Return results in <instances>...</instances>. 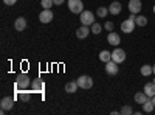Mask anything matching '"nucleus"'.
<instances>
[{"mask_svg":"<svg viewBox=\"0 0 155 115\" xmlns=\"http://www.w3.org/2000/svg\"><path fill=\"white\" fill-rule=\"evenodd\" d=\"M153 14H155V5H153Z\"/></svg>","mask_w":155,"mask_h":115,"instance_id":"obj_33","label":"nucleus"},{"mask_svg":"<svg viewBox=\"0 0 155 115\" xmlns=\"http://www.w3.org/2000/svg\"><path fill=\"white\" fill-rule=\"evenodd\" d=\"M54 14L51 12V9H44L41 14H39V20H41L42 23H50L51 20H53Z\"/></svg>","mask_w":155,"mask_h":115,"instance_id":"obj_9","label":"nucleus"},{"mask_svg":"<svg viewBox=\"0 0 155 115\" xmlns=\"http://www.w3.org/2000/svg\"><path fill=\"white\" fill-rule=\"evenodd\" d=\"M99 59L102 62H109V61H112V53L107 52V50H102V52L99 53Z\"/></svg>","mask_w":155,"mask_h":115,"instance_id":"obj_20","label":"nucleus"},{"mask_svg":"<svg viewBox=\"0 0 155 115\" xmlns=\"http://www.w3.org/2000/svg\"><path fill=\"white\" fill-rule=\"evenodd\" d=\"M31 78L27 73H19L16 76V89L17 90H23V89H28L31 86Z\"/></svg>","mask_w":155,"mask_h":115,"instance_id":"obj_1","label":"nucleus"},{"mask_svg":"<svg viewBox=\"0 0 155 115\" xmlns=\"http://www.w3.org/2000/svg\"><path fill=\"white\" fill-rule=\"evenodd\" d=\"M135 27H137V23H135V19H126V20H123L121 22V31L123 33H126V34H129V33H132L134 30H135Z\"/></svg>","mask_w":155,"mask_h":115,"instance_id":"obj_4","label":"nucleus"},{"mask_svg":"<svg viewBox=\"0 0 155 115\" xmlns=\"http://www.w3.org/2000/svg\"><path fill=\"white\" fill-rule=\"evenodd\" d=\"M31 87H33V92H37V93H42L44 90H45V84H44V81L42 79H34L33 83H31Z\"/></svg>","mask_w":155,"mask_h":115,"instance_id":"obj_12","label":"nucleus"},{"mask_svg":"<svg viewBox=\"0 0 155 115\" xmlns=\"http://www.w3.org/2000/svg\"><path fill=\"white\" fill-rule=\"evenodd\" d=\"M53 5H54L53 0H41V6L44 9H51V6H53Z\"/></svg>","mask_w":155,"mask_h":115,"instance_id":"obj_26","label":"nucleus"},{"mask_svg":"<svg viewBox=\"0 0 155 115\" xmlns=\"http://www.w3.org/2000/svg\"><path fill=\"white\" fill-rule=\"evenodd\" d=\"M0 106L5 110H11L14 107V96H3L2 101H0Z\"/></svg>","mask_w":155,"mask_h":115,"instance_id":"obj_8","label":"nucleus"},{"mask_svg":"<svg viewBox=\"0 0 155 115\" xmlns=\"http://www.w3.org/2000/svg\"><path fill=\"white\" fill-rule=\"evenodd\" d=\"M68 9L73 14H81L84 11V3L82 0H68Z\"/></svg>","mask_w":155,"mask_h":115,"instance_id":"obj_2","label":"nucleus"},{"mask_svg":"<svg viewBox=\"0 0 155 115\" xmlns=\"http://www.w3.org/2000/svg\"><path fill=\"white\" fill-rule=\"evenodd\" d=\"M78 87H79V84H78V81H70L65 84V92L67 93H74L78 90Z\"/></svg>","mask_w":155,"mask_h":115,"instance_id":"obj_18","label":"nucleus"},{"mask_svg":"<svg viewBox=\"0 0 155 115\" xmlns=\"http://www.w3.org/2000/svg\"><path fill=\"white\" fill-rule=\"evenodd\" d=\"M152 72H153V75H155V66H152Z\"/></svg>","mask_w":155,"mask_h":115,"instance_id":"obj_32","label":"nucleus"},{"mask_svg":"<svg viewBox=\"0 0 155 115\" xmlns=\"http://www.w3.org/2000/svg\"><path fill=\"white\" fill-rule=\"evenodd\" d=\"M112 61H115L116 64L124 62V61H126V52H124L123 48H118V47H116L113 52H112Z\"/></svg>","mask_w":155,"mask_h":115,"instance_id":"obj_6","label":"nucleus"},{"mask_svg":"<svg viewBox=\"0 0 155 115\" xmlns=\"http://www.w3.org/2000/svg\"><path fill=\"white\" fill-rule=\"evenodd\" d=\"M79 20H81L82 25H87V27H88V25H93L95 23V14L92 11H82Z\"/></svg>","mask_w":155,"mask_h":115,"instance_id":"obj_5","label":"nucleus"},{"mask_svg":"<svg viewBox=\"0 0 155 115\" xmlns=\"http://www.w3.org/2000/svg\"><path fill=\"white\" fill-rule=\"evenodd\" d=\"M120 113H121V115H132V113H134V109H132L130 106H129V104H126V106H123V107H121Z\"/></svg>","mask_w":155,"mask_h":115,"instance_id":"obj_25","label":"nucleus"},{"mask_svg":"<svg viewBox=\"0 0 155 115\" xmlns=\"http://www.w3.org/2000/svg\"><path fill=\"white\" fill-rule=\"evenodd\" d=\"M78 81V84H79V87L81 89H92L93 87V79H92V76H88V75H82V76H79V78L76 79Z\"/></svg>","mask_w":155,"mask_h":115,"instance_id":"obj_3","label":"nucleus"},{"mask_svg":"<svg viewBox=\"0 0 155 115\" xmlns=\"http://www.w3.org/2000/svg\"><path fill=\"white\" fill-rule=\"evenodd\" d=\"M140 72H141V75H143V76H149V75L153 73L152 72V66H149V64H144V66L140 69Z\"/></svg>","mask_w":155,"mask_h":115,"instance_id":"obj_23","label":"nucleus"},{"mask_svg":"<svg viewBox=\"0 0 155 115\" xmlns=\"http://www.w3.org/2000/svg\"><path fill=\"white\" fill-rule=\"evenodd\" d=\"M153 84H155V79H153Z\"/></svg>","mask_w":155,"mask_h":115,"instance_id":"obj_34","label":"nucleus"},{"mask_svg":"<svg viewBox=\"0 0 155 115\" xmlns=\"http://www.w3.org/2000/svg\"><path fill=\"white\" fill-rule=\"evenodd\" d=\"M53 2H54V5H58V6H59V5H62L64 2H65V0H53Z\"/></svg>","mask_w":155,"mask_h":115,"instance_id":"obj_30","label":"nucleus"},{"mask_svg":"<svg viewBox=\"0 0 155 115\" xmlns=\"http://www.w3.org/2000/svg\"><path fill=\"white\" fill-rule=\"evenodd\" d=\"M96 14H98V17H107V14H109V8H106V6H99V8L96 9Z\"/></svg>","mask_w":155,"mask_h":115,"instance_id":"obj_24","label":"nucleus"},{"mask_svg":"<svg viewBox=\"0 0 155 115\" xmlns=\"http://www.w3.org/2000/svg\"><path fill=\"white\" fill-rule=\"evenodd\" d=\"M147 100H149V96H147L144 92H138V93H135V101H137L138 104H144Z\"/></svg>","mask_w":155,"mask_h":115,"instance_id":"obj_19","label":"nucleus"},{"mask_svg":"<svg viewBox=\"0 0 155 115\" xmlns=\"http://www.w3.org/2000/svg\"><path fill=\"white\" fill-rule=\"evenodd\" d=\"M90 33H92V30H90L87 25H81V27L76 30V36L79 37V39H85V37H87Z\"/></svg>","mask_w":155,"mask_h":115,"instance_id":"obj_13","label":"nucleus"},{"mask_svg":"<svg viewBox=\"0 0 155 115\" xmlns=\"http://www.w3.org/2000/svg\"><path fill=\"white\" fill-rule=\"evenodd\" d=\"M16 2H17V0H3V3H5V5H8V6L16 5Z\"/></svg>","mask_w":155,"mask_h":115,"instance_id":"obj_29","label":"nucleus"},{"mask_svg":"<svg viewBox=\"0 0 155 115\" xmlns=\"http://www.w3.org/2000/svg\"><path fill=\"white\" fill-rule=\"evenodd\" d=\"M127 8H129V11H130L132 14H138V12L141 11V8H143V5H141L140 0H130L129 5H127Z\"/></svg>","mask_w":155,"mask_h":115,"instance_id":"obj_10","label":"nucleus"},{"mask_svg":"<svg viewBox=\"0 0 155 115\" xmlns=\"http://www.w3.org/2000/svg\"><path fill=\"white\" fill-rule=\"evenodd\" d=\"M153 109H155V104H153V103H152V100H150V98H149V100H147V101H146V103H144V104H143V110H144V112H146V113H150V112H152V110H153Z\"/></svg>","mask_w":155,"mask_h":115,"instance_id":"obj_21","label":"nucleus"},{"mask_svg":"<svg viewBox=\"0 0 155 115\" xmlns=\"http://www.w3.org/2000/svg\"><path fill=\"white\" fill-rule=\"evenodd\" d=\"M121 9H123L121 3H120V2H116V0L109 5V12H110V14H113V16H118L120 12H121Z\"/></svg>","mask_w":155,"mask_h":115,"instance_id":"obj_14","label":"nucleus"},{"mask_svg":"<svg viewBox=\"0 0 155 115\" xmlns=\"http://www.w3.org/2000/svg\"><path fill=\"white\" fill-rule=\"evenodd\" d=\"M107 42L113 47H118L120 45V34L118 33H115V31H110L107 34Z\"/></svg>","mask_w":155,"mask_h":115,"instance_id":"obj_11","label":"nucleus"},{"mask_svg":"<svg viewBox=\"0 0 155 115\" xmlns=\"http://www.w3.org/2000/svg\"><path fill=\"white\" fill-rule=\"evenodd\" d=\"M113 27H115L113 22H106V25H104V28H106L107 31H112V30H113Z\"/></svg>","mask_w":155,"mask_h":115,"instance_id":"obj_28","label":"nucleus"},{"mask_svg":"<svg viewBox=\"0 0 155 115\" xmlns=\"http://www.w3.org/2000/svg\"><path fill=\"white\" fill-rule=\"evenodd\" d=\"M144 93H146L149 98H152V96L155 95V84H153V81L144 84Z\"/></svg>","mask_w":155,"mask_h":115,"instance_id":"obj_17","label":"nucleus"},{"mask_svg":"<svg viewBox=\"0 0 155 115\" xmlns=\"http://www.w3.org/2000/svg\"><path fill=\"white\" fill-rule=\"evenodd\" d=\"M120 64H116L115 61H109V62H106V73L107 75H112V76H115V75H118V72H120Z\"/></svg>","mask_w":155,"mask_h":115,"instance_id":"obj_7","label":"nucleus"},{"mask_svg":"<svg viewBox=\"0 0 155 115\" xmlns=\"http://www.w3.org/2000/svg\"><path fill=\"white\" fill-rule=\"evenodd\" d=\"M135 23H137V27H146L147 25V17L146 16H137L135 17Z\"/></svg>","mask_w":155,"mask_h":115,"instance_id":"obj_22","label":"nucleus"},{"mask_svg":"<svg viewBox=\"0 0 155 115\" xmlns=\"http://www.w3.org/2000/svg\"><path fill=\"white\" fill-rule=\"evenodd\" d=\"M90 30H92V33H93V34H99V33L102 31V27H101L99 23H96V22H95V23L92 25V28H90Z\"/></svg>","mask_w":155,"mask_h":115,"instance_id":"obj_27","label":"nucleus"},{"mask_svg":"<svg viewBox=\"0 0 155 115\" xmlns=\"http://www.w3.org/2000/svg\"><path fill=\"white\" fill-rule=\"evenodd\" d=\"M150 100H152V103H153V104H155V95H153V96H152V98H150Z\"/></svg>","mask_w":155,"mask_h":115,"instance_id":"obj_31","label":"nucleus"},{"mask_svg":"<svg viewBox=\"0 0 155 115\" xmlns=\"http://www.w3.org/2000/svg\"><path fill=\"white\" fill-rule=\"evenodd\" d=\"M17 98L20 101H23V103H28V101L31 100V92H27V89H23V90L17 92Z\"/></svg>","mask_w":155,"mask_h":115,"instance_id":"obj_16","label":"nucleus"},{"mask_svg":"<svg viewBox=\"0 0 155 115\" xmlns=\"http://www.w3.org/2000/svg\"><path fill=\"white\" fill-rule=\"evenodd\" d=\"M25 28H27V19H25V17H17L14 20V30L23 31Z\"/></svg>","mask_w":155,"mask_h":115,"instance_id":"obj_15","label":"nucleus"}]
</instances>
